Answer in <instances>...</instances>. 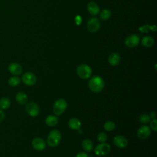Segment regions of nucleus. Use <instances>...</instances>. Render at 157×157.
Listing matches in <instances>:
<instances>
[{
    "label": "nucleus",
    "instance_id": "nucleus-1",
    "mask_svg": "<svg viewBox=\"0 0 157 157\" xmlns=\"http://www.w3.org/2000/svg\"><path fill=\"white\" fill-rule=\"evenodd\" d=\"M88 87L92 92H101L104 87V81L100 76L95 75L89 80Z\"/></svg>",
    "mask_w": 157,
    "mask_h": 157
},
{
    "label": "nucleus",
    "instance_id": "nucleus-2",
    "mask_svg": "<svg viewBox=\"0 0 157 157\" xmlns=\"http://www.w3.org/2000/svg\"><path fill=\"white\" fill-rule=\"evenodd\" d=\"M61 139V135L59 131L56 129H53L48 135L47 139V145L50 147H56L59 144Z\"/></svg>",
    "mask_w": 157,
    "mask_h": 157
},
{
    "label": "nucleus",
    "instance_id": "nucleus-3",
    "mask_svg": "<svg viewBox=\"0 0 157 157\" xmlns=\"http://www.w3.org/2000/svg\"><path fill=\"white\" fill-rule=\"evenodd\" d=\"M67 107V103L65 99L60 98L57 99L53 106V111L56 115L59 116L62 115Z\"/></svg>",
    "mask_w": 157,
    "mask_h": 157
},
{
    "label": "nucleus",
    "instance_id": "nucleus-4",
    "mask_svg": "<svg viewBox=\"0 0 157 157\" xmlns=\"http://www.w3.org/2000/svg\"><path fill=\"white\" fill-rule=\"evenodd\" d=\"M78 76L82 79H88L90 78L92 74L91 67L85 64H82L77 66L76 70Z\"/></svg>",
    "mask_w": 157,
    "mask_h": 157
},
{
    "label": "nucleus",
    "instance_id": "nucleus-5",
    "mask_svg": "<svg viewBox=\"0 0 157 157\" xmlns=\"http://www.w3.org/2000/svg\"><path fill=\"white\" fill-rule=\"evenodd\" d=\"M110 145L105 142L101 143L97 145L94 150L95 155L99 156H106L110 151Z\"/></svg>",
    "mask_w": 157,
    "mask_h": 157
},
{
    "label": "nucleus",
    "instance_id": "nucleus-6",
    "mask_svg": "<svg viewBox=\"0 0 157 157\" xmlns=\"http://www.w3.org/2000/svg\"><path fill=\"white\" fill-rule=\"evenodd\" d=\"M26 113L32 117H37L40 112L39 107L34 102H30L28 103L25 107Z\"/></svg>",
    "mask_w": 157,
    "mask_h": 157
},
{
    "label": "nucleus",
    "instance_id": "nucleus-7",
    "mask_svg": "<svg viewBox=\"0 0 157 157\" xmlns=\"http://www.w3.org/2000/svg\"><path fill=\"white\" fill-rule=\"evenodd\" d=\"M23 83L27 86H32L36 82L37 78L35 74L31 72H26L24 73L21 77Z\"/></svg>",
    "mask_w": 157,
    "mask_h": 157
},
{
    "label": "nucleus",
    "instance_id": "nucleus-8",
    "mask_svg": "<svg viewBox=\"0 0 157 157\" xmlns=\"http://www.w3.org/2000/svg\"><path fill=\"white\" fill-rule=\"evenodd\" d=\"M139 37L137 34H131L129 36H128L125 40H124V44L126 47L129 48H132L135 47L137 45H138L139 43Z\"/></svg>",
    "mask_w": 157,
    "mask_h": 157
},
{
    "label": "nucleus",
    "instance_id": "nucleus-9",
    "mask_svg": "<svg viewBox=\"0 0 157 157\" xmlns=\"http://www.w3.org/2000/svg\"><path fill=\"white\" fill-rule=\"evenodd\" d=\"M100 28V21L96 18H91L87 22V29L91 33L96 32Z\"/></svg>",
    "mask_w": 157,
    "mask_h": 157
},
{
    "label": "nucleus",
    "instance_id": "nucleus-10",
    "mask_svg": "<svg viewBox=\"0 0 157 157\" xmlns=\"http://www.w3.org/2000/svg\"><path fill=\"white\" fill-rule=\"evenodd\" d=\"M150 134H151V129L147 125H143L140 126L137 131V137L142 140L148 138L150 136Z\"/></svg>",
    "mask_w": 157,
    "mask_h": 157
},
{
    "label": "nucleus",
    "instance_id": "nucleus-11",
    "mask_svg": "<svg viewBox=\"0 0 157 157\" xmlns=\"http://www.w3.org/2000/svg\"><path fill=\"white\" fill-rule=\"evenodd\" d=\"M113 143L116 147L123 148L127 147L128 142L125 137L121 135H117L113 137Z\"/></svg>",
    "mask_w": 157,
    "mask_h": 157
},
{
    "label": "nucleus",
    "instance_id": "nucleus-12",
    "mask_svg": "<svg viewBox=\"0 0 157 157\" xmlns=\"http://www.w3.org/2000/svg\"><path fill=\"white\" fill-rule=\"evenodd\" d=\"M31 144L33 148L37 151H42L46 147L45 142L40 137H36L33 139Z\"/></svg>",
    "mask_w": 157,
    "mask_h": 157
},
{
    "label": "nucleus",
    "instance_id": "nucleus-13",
    "mask_svg": "<svg viewBox=\"0 0 157 157\" xmlns=\"http://www.w3.org/2000/svg\"><path fill=\"white\" fill-rule=\"evenodd\" d=\"M8 70L12 74L15 75H18L22 73L23 68L20 64L13 62L9 65Z\"/></svg>",
    "mask_w": 157,
    "mask_h": 157
},
{
    "label": "nucleus",
    "instance_id": "nucleus-14",
    "mask_svg": "<svg viewBox=\"0 0 157 157\" xmlns=\"http://www.w3.org/2000/svg\"><path fill=\"white\" fill-rule=\"evenodd\" d=\"M69 127L74 130H78L80 129L82 123L77 118H72L68 121Z\"/></svg>",
    "mask_w": 157,
    "mask_h": 157
},
{
    "label": "nucleus",
    "instance_id": "nucleus-15",
    "mask_svg": "<svg viewBox=\"0 0 157 157\" xmlns=\"http://www.w3.org/2000/svg\"><path fill=\"white\" fill-rule=\"evenodd\" d=\"M121 60L120 56L118 53H111L108 58V61L109 63L113 66L118 65Z\"/></svg>",
    "mask_w": 157,
    "mask_h": 157
},
{
    "label": "nucleus",
    "instance_id": "nucleus-16",
    "mask_svg": "<svg viewBox=\"0 0 157 157\" xmlns=\"http://www.w3.org/2000/svg\"><path fill=\"white\" fill-rule=\"evenodd\" d=\"M87 10L92 15H96L99 12V7L94 2H90L87 5Z\"/></svg>",
    "mask_w": 157,
    "mask_h": 157
},
{
    "label": "nucleus",
    "instance_id": "nucleus-17",
    "mask_svg": "<svg viewBox=\"0 0 157 157\" xmlns=\"http://www.w3.org/2000/svg\"><path fill=\"white\" fill-rule=\"evenodd\" d=\"M15 99H16V101L18 104L23 105V104H25L28 102V96L26 93H25L24 92H22V91H20L16 94Z\"/></svg>",
    "mask_w": 157,
    "mask_h": 157
},
{
    "label": "nucleus",
    "instance_id": "nucleus-18",
    "mask_svg": "<svg viewBox=\"0 0 157 157\" xmlns=\"http://www.w3.org/2000/svg\"><path fill=\"white\" fill-rule=\"evenodd\" d=\"M83 149L86 152H91L93 148V143L90 139H85L82 142Z\"/></svg>",
    "mask_w": 157,
    "mask_h": 157
},
{
    "label": "nucleus",
    "instance_id": "nucleus-19",
    "mask_svg": "<svg viewBox=\"0 0 157 157\" xmlns=\"http://www.w3.org/2000/svg\"><path fill=\"white\" fill-rule=\"evenodd\" d=\"M45 124L50 127H53L56 126L58 123V118H57V117L55 116V115H48V117H46L45 120Z\"/></svg>",
    "mask_w": 157,
    "mask_h": 157
},
{
    "label": "nucleus",
    "instance_id": "nucleus-20",
    "mask_svg": "<svg viewBox=\"0 0 157 157\" xmlns=\"http://www.w3.org/2000/svg\"><path fill=\"white\" fill-rule=\"evenodd\" d=\"M142 44L145 47H150L154 44V39L150 36H145L142 39Z\"/></svg>",
    "mask_w": 157,
    "mask_h": 157
},
{
    "label": "nucleus",
    "instance_id": "nucleus-21",
    "mask_svg": "<svg viewBox=\"0 0 157 157\" xmlns=\"http://www.w3.org/2000/svg\"><path fill=\"white\" fill-rule=\"evenodd\" d=\"M10 100L8 98H2L0 99V109L2 110L8 109L10 105Z\"/></svg>",
    "mask_w": 157,
    "mask_h": 157
},
{
    "label": "nucleus",
    "instance_id": "nucleus-22",
    "mask_svg": "<svg viewBox=\"0 0 157 157\" xmlns=\"http://www.w3.org/2000/svg\"><path fill=\"white\" fill-rule=\"evenodd\" d=\"M21 82V79L17 76H13L9 78L8 80V84L12 87H15L18 86Z\"/></svg>",
    "mask_w": 157,
    "mask_h": 157
},
{
    "label": "nucleus",
    "instance_id": "nucleus-23",
    "mask_svg": "<svg viewBox=\"0 0 157 157\" xmlns=\"http://www.w3.org/2000/svg\"><path fill=\"white\" fill-rule=\"evenodd\" d=\"M111 14H112V13L110 10L105 9L101 11L99 16H100V18L101 20H107L111 17Z\"/></svg>",
    "mask_w": 157,
    "mask_h": 157
},
{
    "label": "nucleus",
    "instance_id": "nucleus-24",
    "mask_svg": "<svg viewBox=\"0 0 157 157\" xmlns=\"http://www.w3.org/2000/svg\"><path fill=\"white\" fill-rule=\"evenodd\" d=\"M115 128V124L112 121H107L104 124V128L105 131L110 132L113 131Z\"/></svg>",
    "mask_w": 157,
    "mask_h": 157
},
{
    "label": "nucleus",
    "instance_id": "nucleus-25",
    "mask_svg": "<svg viewBox=\"0 0 157 157\" xmlns=\"http://www.w3.org/2000/svg\"><path fill=\"white\" fill-rule=\"evenodd\" d=\"M97 140L98 142H99L101 143L105 142L106 140H107V135L105 132H99L97 135Z\"/></svg>",
    "mask_w": 157,
    "mask_h": 157
},
{
    "label": "nucleus",
    "instance_id": "nucleus-26",
    "mask_svg": "<svg viewBox=\"0 0 157 157\" xmlns=\"http://www.w3.org/2000/svg\"><path fill=\"white\" fill-rule=\"evenodd\" d=\"M139 121L141 123L146 124L150 121V117L147 114H145V113L142 114L139 117Z\"/></svg>",
    "mask_w": 157,
    "mask_h": 157
},
{
    "label": "nucleus",
    "instance_id": "nucleus-27",
    "mask_svg": "<svg viewBox=\"0 0 157 157\" xmlns=\"http://www.w3.org/2000/svg\"><path fill=\"white\" fill-rule=\"evenodd\" d=\"M151 129L156 132L157 131V120L156 119H152V120L150 121V124Z\"/></svg>",
    "mask_w": 157,
    "mask_h": 157
},
{
    "label": "nucleus",
    "instance_id": "nucleus-28",
    "mask_svg": "<svg viewBox=\"0 0 157 157\" xmlns=\"http://www.w3.org/2000/svg\"><path fill=\"white\" fill-rule=\"evenodd\" d=\"M75 157H88V155L85 152H83V151H80V152H78Z\"/></svg>",
    "mask_w": 157,
    "mask_h": 157
},
{
    "label": "nucleus",
    "instance_id": "nucleus-29",
    "mask_svg": "<svg viewBox=\"0 0 157 157\" xmlns=\"http://www.w3.org/2000/svg\"><path fill=\"white\" fill-rule=\"evenodd\" d=\"M75 21L77 25H80V23H82V18L80 15H77L75 18Z\"/></svg>",
    "mask_w": 157,
    "mask_h": 157
},
{
    "label": "nucleus",
    "instance_id": "nucleus-30",
    "mask_svg": "<svg viewBox=\"0 0 157 157\" xmlns=\"http://www.w3.org/2000/svg\"><path fill=\"white\" fill-rule=\"evenodd\" d=\"M4 117H5L4 112L1 109H0V123L3 121V120L4 119Z\"/></svg>",
    "mask_w": 157,
    "mask_h": 157
},
{
    "label": "nucleus",
    "instance_id": "nucleus-31",
    "mask_svg": "<svg viewBox=\"0 0 157 157\" xmlns=\"http://www.w3.org/2000/svg\"><path fill=\"white\" fill-rule=\"evenodd\" d=\"M150 118H152V119H156V113L154 111L151 112L150 114Z\"/></svg>",
    "mask_w": 157,
    "mask_h": 157
}]
</instances>
